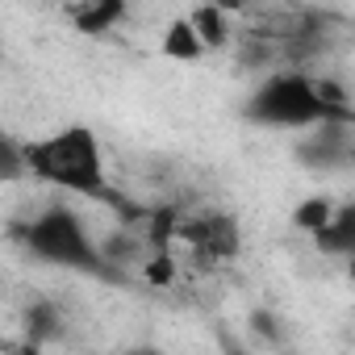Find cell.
Here are the masks:
<instances>
[{"label": "cell", "mask_w": 355, "mask_h": 355, "mask_svg": "<svg viewBox=\"0 0 355 355\" xmlns=\"http://www.w3.org/2000/svg\"><path fill=\"white\" fill-rule=\"evenodd\" d=\"M26 175L88 201H113L105 150L88 125H63L46 138L26 142Z\"/></svg>", "instance_id": "6da1fadb"}, {"label": "cell", "mask_w": 355, "mask_h": 355, "mask_svg": "<svg viewBox=\"0 0 355 355\" xmlns=\"http://www.w3.org/2000/svg\"><path fill=\"white\" fill-rule=\"evenodd\" d=\"M13 239H21V247L30 255H38L42 263L71 268V272H88V276H109V263L101 255V243L88 234V226L80 222V214L67 209V205H46L38 218L21 222L13 230Z\"/></svg>", "instance_id": "7a4b0ae2"}, {"label": "cell", "mask_w": 355, "mask_h": 355, "mask_svg": "<svg viewBox=\"0 0 355 355\" xmlns=\"http://www.w3.org/2000/svg\"><path fill=\"white\" fill-rule=\"evenodd\" d=\"M243 113H247V121H259V125H272V130H313V125L330 121L322 101H318V84L305 71H276V76H268L251 92Z\"/></svg>", "instance_id": "3957f363"}, {"label": "cell", "mask_w": 355, "mask_h": 355, "mask_svg": "<svg viewBox=\"0 0 355 355\" xmlns=\"http://www.w3.org/2000/svg\"><path fill=\"white\" fill-rule=\"evenodd\" d=\"M175 234H180L193 247V255L205 259V263L234 259L239 247H243L239 222L230 214H201V218H189V222H175Z\"/></svg>", "instance_id": "277c9868"}, {"label": "cell", "mask_w": 355, "mask_h": 355, "mask_svg": "<svg viewBox=\"0 0 355 355\" xmlns=\"http://www.w3.org/2000/svg\"><path fill=\"white\" fill-rule=\"evenodd\" d=\"M347 130H351V125H338V121L313 125L309 142H301V150H297L301 163H305V167H334V163H347V155H351Z\"/></svg>", "instance_id": "5b68a950"}, {"label": "cell", "mask_w": 355, "mask_h": 355, "mask_svg": "<svg viewBox=\"0 0 355 355\" xmlns=\"http://www.w3.org/2000/svg\"><path fill=\"white\" fill-rule=\"evenodd\" d=\"M322 255H351L355 251V205H338L330 222L313 234Z\"/></svg>", "instance_id": "8992f818"}, {"label": "cell", "mask_w": 355, "mask_h": 355, "mask_svg": "<svg viewBox=\"0 0 355 355\" xmlns=\"http://www.w3.org/2000/svg\"><path fill=\"white\" fill-rule=\"evenodd\" d=\"M189 26H193L197 42H201L205 51H222V46L230 42V17H226L218 5H201V9H193V13H189Z\"/></svg>", "instance_id": "52a82bcc"}, {"label": "cell", "mask_w": 355, "mask_h": 355, "mask_svg": "<svg viewBox=\"0 0 355 355\" xmlns=\"http://www.w3.org/2000/svg\"><path fill=\"white\" fill-rule=\"evenodd\" d=\"M71 21L80 34H109L117 21H125V5L121 0H96V5L71 9Z\"/></svg>", "instance_id": "ba28073f"}, {"label": "cell", "mask_w": 355, "mask_h": 355, "mask_svg": "<svg viewBox=\"0 0 355 355\" xmlns=\"http://www.w3.org/2000/svg\"><path fill=\"white\" fill-rule=\"evenodd\" d=\"M159 51H163V59H171V63H197V59L205 55V46L197 42V34H193V26H189V17H175V21L167 26Z\"/></svg>", "instance_id": "9c48e42d"}, {"label": "cell", "mask_w": 355, "mask_h": 355, "mask_svg": "<svg viewBox=\"0 0 355 355\" xmlns=\"http://www.w3.org/2000/svg\"><path fill=\"white\" fill-rule=\"evenodd\" d=\"M26 175V142L0 130V184H13Z\"/></svg>", "instance_id": "30bf717a"}, {"label": "cell", "mask_w": 355, "mask_h": 355, "mask_svg": "<svg viewBox=\"0 0 355 355\" xmlns=\"http://www.w3.org/2000/svg\"><path fill=\"white\" fill-rule=\"evenodd\" d=\"M330 214H334V205H330L326 197H309V201H301V205L293 209V226H301L305 234H318V230L330 222Z\"/></svg>", "instance_id": "8fae6325"}, {"label": "cell", "mask_w": 355, "mask_h": 355, "mask_svg": "<svg viewBox=\"0 0 355 355\" xmlns=\"http://www.w3.org/2000/svg\"><path fill=\"white\" fill-rule=\"evenodd\" d=\"M30 334H34V347H38V338L59 334V318H55V309H51V305H38V309L30 313Z\"/></svg>", "instance_id": "7c38bea8"}, {"label": "cell", "mask_w": 355, "mask_h": 355, "mask_svg": "<svg viewBox=\"0 0 355 355\" xmlns=\"http://www.w3.org/2000/svg\"><path fill=\"white\" fill-rule=\"evenodd\" d=\"M113 355H163V351H155V347H130V351H113Z\"/></svg>", "instance_id": "4fadbf2b"}, {"label": "cell", "mask_w": 355, "mask_h": 355, "mask_svg": "<svg viewBox=\"0 0 355 355\" xmlns=\"http://www.w3.org/2000/svg\"><path fill=\"white\" fill-rule=\"evenodd\" d=\"M17 355H38V347H34V343H26V347H21Z\"/></svg>", "instance_id": "5bb4252c"}]
</instances>
